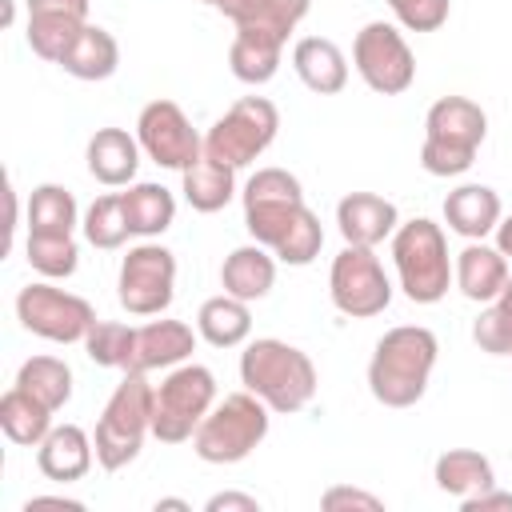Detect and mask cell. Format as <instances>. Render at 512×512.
I'll list each match as a JSON object with an SVG mask.
<instances>
[{
    "mask_svg": "<svg viewBox=\"0 0 512 512\" xmlns=\"http://www.w3.org/2000/svg\"><path fill=\"white\" fill-rule=\"evenodd\" d=\"M436 336L420 324L388 328L376 340L368 360V388L384 408H412L428 392V376L436 368Z\"/></svg>",
    "mask_w": 512,
    "mask_h": 512,
    "instance_id": "obj_1",
    "label": "cell"
},
{
    "mask_svg": "<svg viewBox=\"0 0 512 512\" xmlns=\"http://www.w3.org/2000/svg\"><path fill=\"white\" fill-rule=\"evenodd\" d=\"M240 384L256 392L272 412H300L316 396V364L288 340L264 336L240 352Z\"/></svg>",
    "mask_w": 512,
    "mask_h": 512,
    "instance_id": "obj_2",
    "label": "cell"
},
{
    "mask_svg": "<svg viewBox=\"0 0 512 512\" xmlns=\"http://www.w3.org/2000/svg\"><path fill=\"white\" fill-rule=\"evenodd\" d=\"M488 116L468 96H440L424 116L420 164L432 176H460L472 168L476 148L484 144Z\"/></svg>",
    "mask_w": 512,
    "mask_h": 512,
    "instance_id": "obj_3",
    "label": "cell"
},
{
    "mask_svg": "<svg viewBox=\"0 0 512 512\" xmlns=\"http://www.w3.org/2000/svg\"><path fill=\"white\" fill-rule=\"evenodd\" d=\"M152 396L156 388L144 380V372H124L116 392L108 396L100 420H96V464L104 472H120L140 456L144 436L152 432Z\"/></svg>",
    "mask_w": 512,
    "mask_h": 512,
    "instance_id": "obj_4",
    "label": "cell"
},
{
    "mask_svg": "<svg viewBox=\"0 0 512 512\" xmlns=\"http://www.w3.org/2000/svg\"><path fill=\"white\" fill-rule=\"evenodd\" d=\"M268 412L272 408L256 392H248V388L224 396L200 420V428L192 436V452L204 464H240L268 436Z\"/></svg>",
    "mask_w": 512,
    "mask_h": 512,
    "instance_id": "obj_5",
    "label": "cell"
},
{
    "mask_svg": "<svg viewBox=\"0 0 512 512\" xmlns=\"http://www.w3.org/2000/svg\"><path fill=\"white\" fill-rule=\"evenodd\" d=\"M392 260L400 288L412 304H436L448 292L452 280V260H448V240L440 224L428 216H416L392 232Z\"/></svg>",
    "mask_w": 512,
    "mask_h": 512,
    "instance_id": "obj_6",
    "label": "cell"
},
{
    "mask_svg": "<svg viewBox=\"0 0 512 512\" xmlns=\"http://www.w3.org/2000/svg\"><path fill=\"white\" fill-rule=\"evenodd\" d=\"M216 404V376L204 364H176L152 396V436L160 444H184Z\"/></svg>",
    "mask_w": 512,
    "mask_h": 512,
    "instance_id": "obj_7",
    "label": "cell"
},
{
    "mask_svg": "<svg viewBox=\"0 0 512 512\" xmlns=\"http://www.w3.org/2000/svg\"><path fill=\"white\" fill-rule=\"evenodd\" d=\"M280 128V112L272 100L264 96H240L204 136V156L228 164V168H244L252 164Z\"/></svg>",
    "mask_w": 512,
    "mask_h": 512,
    "instance_id": "obj_8",
    "label": "cell"
},
{
    "mask_svg": "<svg viewBox=\"0 0 512 512\" xmlns=\"http://www.w3.org/2000/svg\"><path fill=\"white\" fill-rule=\"evenodd\" d=\"M304 212V188L288 168H260L244 184V228L264 248H276Z\"/></svg>",
    "mask_w": 512,
    "mask_h": 512,
    "instance_id": "obj_9",
    "label": "cell"
},
{
    "mask_svg": "<svg viewBox=\"0 0 512 512\" xmlns=\"http://www.w3.org/2000/svg\"><path fill=\"white\" fill-rule=\"evenodd\" d=\"M328 292H332V304L352 320L380 316L392 304V284L384 276V264L364 244H344V252L332 260Z\"/></svg>",
    "mask_w": 512,
    "mask_h": 512,
    "instance_id": "obj_10",
    "label": "cell"
},
{
    "mask_svg": "<svg viewBox=\"0 0 512 512\" xmlns=\"http://www.w3.org/2000/svg\"><path fill=\"white\" fill-rule=\"evenodd\" d=\"M352 60H356L360 80L380 96H400L416 80V56H412L408 40L384 20H372L356 32Z\"/></svg>",
    "mask_w": 512,
    "mask_h": 512,
    "instance_id": "obj_11",
    "label": "cell"
},
{
    "mask_svg": "<svg viewBox=\"0 0 512 512\" xmlns=\"http://www.w3.org/2000/svg\"><path fill=\"white\" fill-rule=\"evenodd\" d=\"M16 320L40 340L76 344L96 324V312L84 296H72V292L52 288V284H28L16 296Z\"/></svg>",
    "mask_w": 512,
    "mask_h": 512,
    "instance_id": "obj_12",
    "label": "cell"
},
{
    "mask_svg": "<svg viewBox=\"0 0 512 512\" xmlns=\"http://www.w3.org/2000/svg\"><path fill=\"white\" fill-rule=\"evenodd\" d=\"M116 296L132 316H160L176 296V256L164 244L128 248L116 280Z\"/></svg>",
    "mask_w": 512,
    "mask_h": 512,
    "instance_id": "obj_13",
    "label": "cell"
},
{
    "mask_svg": "<svg viewBox=\"0 0 512 512\" xmlns=\"http://www.w3.org/2000/svg\"><path fill=\"white\" fill-rule=\"evenodd\" d=\"M136 140L140 148L148 152L152 164L160 168H192L200 156H204V136L188 124V116L180 112L176 100H152L140 108V120H136Z\"/></svg>",
    "mask_w": 512,
    "mask_h": 512,
    "instance_id": "obj_14",
    "label": "cell"
},
{
    "mask_svg": "<svg viewBox=\"0 0 512 512\" xmlns=\"http://www.w3.org/2000/svg\"><path fill=\"white\" fill-rule=\"evenodd\" d=\"M196 336L184 320H152L144 328H136L132 340V360L128 372H156V368H176L196 352Z\"/></svg>",
    "mask_w": 512,
    "mask_h": 512,
    "instance_id": "obj_15",
    "label": "cell"
},
{
    "mask_svg": "<svg viewBox=\"0 0 512 512\" xmlns=\"http://www.w3.org/2000/svg\"><path fill=\"white\" fill-rule=\"evenodd\" d=\"M336 224H340L344 244L376 248L380 240H388L400 228V216H396V204L376 192H348L336 204Z\"/></svg>",
    "mask_w": 512,
    "mask_h": 512,
    "instance_id": "obj_16",
    "label": "cell"
},
{
    "mask_svg": "<svg viewBox=\"0 0 512 512\" xmlns=\"http://www.w3.org/2000/svg\"><path fill=\"white\" fill-rule=\"evenodd\" d=\"M92 460H96V444H92V436L80 424H60V428H52L36 444V464L56 484L84 480L88 468H92Z\"/></svg>",
    "mask_w": 512,
    "mask_h": 512,
    "instance_id": "obj_17",
    "label": "cell"
},
{
    "mask_svg": "<svg viewBox=\"0 0 512 512\" xmlns=\"http://www.w3.org/2000/svg\"><path fill=\"white\" fill-rule=\"evenodd\" d=\"M452 276H456V288H460L468 300L488 304V300L500 296V288L508 284L512 272H508V260H504L500 248H488L484 240H472L468 248L456 252Z\"/></svg>",
    "mask_w": 512,
    "mask_h": 512,
    "instance_id": "obj_18",
    "label": "cell"
},
{
    "mask_svg": "<svg viewBox=\"0 0 512 512\" xmlns=\"http://www.w3.org/2000/svg\"><path fill=\"white\" fill-rule=\"evenodd\" d=\"M292 68L316 96H336L348 84V60L344 52L324 36H304L292 48Z\"/></svg>",
    "mask_w": 512,
    "mask_h": 512,
    "instance_id": "obj_19",
    "label": "cell"
},
{
    "mask_svg": "<svg viewBox=\"0 0 512 512\" xmlns=\"http://www.w3.org/2000/svg\"><path fill=\"white\" fill-rule=\"evenodd\" d=\"M140 168V140L128 136L124 128H100L88 140V172L104 184V188H120L132 184Z\"/></svg>",
    "mask_w": 512,
    "mask_h": 512,
    "instance_id": "obj_20",
    "label": "cell"
},
{
    "mask_svg": "<svg viewBox=\"0 0 512 512\" xmlns=\"http://www.w3.org/2000/svg\"><path fill=\"white\" fill-rule=\"evenodd\" d=\"M444 220L468 240H484L500 224V196L488 184H460L444 196Z\"/></svg>",
    "mask_w": 512,
    "mask_h": 512,
    "instance_id": "obj_21",
    "label": "cell"
},
{
    "mask_svg": "<svg viewBox=\"0 0 512 512\" xmlns=\"http://www.w3.org/2000/svg\"><path fill=\"white\" fill-rule=\"evenodd\" d=\"M220 284L228 296H240V300H264L276 284V260L264 252V244H244L236 252L224 256L220 264Z\"/></svg>",
    "mask_w": 512,
    "mask_h": 512,
    "instance_id": "obj_22",
    "label": "cell"
},
{
    "mask_svg": "<svg viewBox=\"0 0 512 512\" xmlns=\"http://www.w3.org/2000/svg\"><path fill=\"white\" fill-rule=\"evenodd\" d=\"M60 68L76 80H108L120 68V44H116L112 32H104L96 24H84L76 32V40L68 44V52L60 56Z\"/></svg>",
    "mask_w": 512,
    "mask_h": 512,
    "instance_id": "obj_23",
    "label": "cell"
},
{
    "mask_svg": "<svg viewBox=\"0 0 512 512\" xmlns=\"http://www.w3.org/2000/svg\"><path fill=\"white\" fill-rule=\"evenodd\" d=\"M312 0H224L220 12L236 24V28H256V32H272L280 40H288V32L308 16Z\"/></svg>",
    "mask_w": 512,
    "mask_h": 512,
    "instance_id": "obj_24",
    "label": "cell"
},
{
    "mask_svg": "<svg viewBox=\"0 0 512 512\" xmlns=\"http://www.w3.org/2000/svg\"><path fill=\"white\" fill-rule=\"evenodd\" d=\"M280 52H284L280 36L256 32V28H236V40L228 48L232 76L244 80V84H268L276 76V68H280Z\"/></svg>",
    "mask_w": 512,
    "mask_h": 512,
    "instance_id": "obj_25",
    "label": "cell"
},
{
    "mask_svg": "<svg viewBox=\"0 0 512 512\" xmlns=\"http://www.w3.org/2000/svg\"><path fill=\"white\" fill-rule=\"evenodd\" d=\"M196 332H200V340H208L212 348H236V344H244L248 332H252L248 300L228 296V292L204 300L200 312H196Z\"/></svg>",
    "mask_w": 512,
    "mask_h": 512,
    "instance_id": "obj_26",
    "label": "cell"
},
{
    "mask_svg": "<svg viewBox=\"0 0 512 512\" xmlns=\"http://www.w3.org/2000/svg\"><path fill=\"white\" fill-rule=\"evenodd\" d=\"M0 428H4V436L12 444L36 448L52 432V408H44L36 396H28L20 384H12L0 396Z\"/></svg>",
    "mask_w": 512,
    "mask_h": 512,
    "instance_id": "obj_27",
    "label": "cell"
},
{
    "mask_svg": "<svg viewBox=\"0 0 512 512\" xmlns=\"http://www.w3.org/2000/svg\"><path fill=\"white\" fill-rule=\"evenodd\" d=\"M432 476H436V488L448 492V496H456V500H468V496H476V492H484V488L496 484L492 460L480 456V452H472V448H452V452H444V456L436 460V472H432Z\"/></svg>",
    "mask_w": 512,
    "mask_h": 512,
    "instance_id": "obj_28",
    "label": "cell"
},
{
    "mask_svg": "<svg viewBox=\"0 0 512 512\" xmlns=\"http://www.w3.org/2000/svg\"><path fill=\"white\" fill-rule=\"evenodd\" d=\"M120 200H124V216H128L132 236H160L176 220V200L164 184H148V180L132 184L128 192H120Z\"/></svg>",
    "mask_w": 512,
    "mask_h": 512,
    "instance_id": "obj_29",
    "label": "cell"
},
{
    "mask_svg": "<svg viewBox=\"0 0 512 512\" xmlns=\"http://www.w3.org/2000/svg\"><path fill=\"white\" fill-rule=\"evenodd\" d=\"M236 168L212 160V156H200L192 168H184V200L196 208V212H220L232 196H236Z\"/></svg>",
    "mask_w": 512,
    "mask_h": 512,
    "instance_id": "obj_30",
    "label": "cell"
},
{
    "mask_svg": "<svg viewBox=\"0 0 512 512\" xmlns=\"http://www.w3.org/2000/svg\"><path fill=\"white\" fill-rule=\"evenodd\" d=\"M16 384L28 396H36L44 408H52V412H60L72 400V368L64 360H56V356H32V360H24L20 372H16Z\"/></svg>",
    "mask_w": 512,
    "mask_h": 512,
    "instance_id": "obj_31",
    "label": "cell"
},
{
    "mask_svg": "<svg viewBox=\"0 0 512 512\" xmlns=\"http://www.w3.org/2000/svg\"><path fill=\"white\" fill-rule=\"evenodd\" d=\"M76 228V196L60 184H40L28 196V232L72 236Z\"/></svg>",
    "mask_w": 512,
    "mask_h": 512,
    "instance_id": "obj_32",
    "label": "cell"
},
{
    "mask_svg": "<svg viewBox=\"0 0 512 512\" xmlns=\"http://www.w3.org/2000/svg\"><path fill=\"white\" fill-rule=\"evenodd\" d=\"M88 20H76V16H64V12H28V48L40 56V60H52L60 64V56L68 52V44L76 40V32L84 28Z\"/></svg>",
    "mask_w": 512,
    "mask_h": 512,
    "instance_id": "obj_33",
    "label": "cell"
},
{
    "mask_svg": "<svg viewBox=\"0 0 512 512\" xmlns=\"http://www.w3.org/2000/svg\"><path fill=\"white\" fill-rule=\"evenodd\" d=\"M132 340H136V328L116 324V320H96L80 344H84V352H88V360H92V364L128 372V360H132Z\"/></svg>",
    "mask_w": 512,
    "mask_h": 512,
    "instance_id": "obj_34",
    "label": "cell"
},
{
    "mask_svg": "<svg viewBox=\"0 0 512 512\" xmlns=\"http://www.w3.org/2000/svg\"><path fill=\"white\" fill-rule=\"evenodd\" d=\"M28 264L44 280H64L80 264V248L72 236H48V232H28Z\"/></svg>",
    "mask_w": 512,
    "mask_h": 512,
    "instance_id": "obj_35",
    "label": "cell"
},
{
    "mask_svg": "<svg viewBox=\"0 0 512 512\" xmlns=\"http://www.w3.org/2000/svg\"><path fill=\"white\" fill-rule=\"evenodd\" d=\"M84 236H88V244H96V248H104V252L120 248V244L132 236L128 216H124V200H120V196H100V200H92L88 212H84Z\"/></svg>",
    "mask_w": 512,
    "mask_h": 512,
    "instance_id": "obj_36",
    "label": "cell"
},
{
    "mask_svg": "<svg viewBox=\"0 0 512 512\" xmlns=\"http://www.w3.org/2000/svg\"><path fill=\"white\" fill-rule=\"evenodd\" d=\"M472 340L488 356H512V304L508 300H488V308L472 324Z\"/></svg>",
    "mask_w": 512,
    "mask_h": 512,
    "instance_id": "obj_37",
    "label": "cell"
},
{
    "mask_svg": "<svg viewBox=\"0 0 512 512\" xmlns=\"http://www.w3.org/2000/svg\"><path fill=\"white\" fill-rule=\"evenodd\" d=\"M320 248H324V228H320V216L308 208L292 228H288V236L272 248L276 252V260H284V264H312L316 256H320Z\"/></svg>",
    "mask_w": 512,
    "mask_h": 512,
    "instance_id": "obj_38",
    "label": "cell"
},
{
    "mask_svg": "<svg viewBox=\"0 0 512 512\" xmlns=\"http://www.w3.org/2000/svg\"><path fill=\"white\" fill-rule=\"evenodd\" d=\"M388 8L408 32H436L448 24V0H388Z\"/></svg>",
    "mask_w": 512,
    "mask_h": 512,
    "instance_id": "obj_39",
    "label": "cell"
},
{
    "mask_svg": "<svg viewBox=\"0 0 512 512\" xmlns=\"http://www.w3.org/2000/svg\"><path fill=\"white\" fill-rule=\"evenodd\" d=\"M320 508H328V512H340V508H364V512H380V508H384V500H380V496H372V492H360V488L336 484V488H328V492L320 496Z\"/></svg>",
    "mask_w": 512,
    "mask_h": 512,
    "instance_id": "obj_40",
    "label": "cell"
},
{
    "mask_svg": "<svg viewBox=\"0 0 512 512\" xmlns=\"http://www.w3.org/2000/svg\"><path fill=\"white\" fill-rule=\"evenodd\" d=\"M204 508L208 512H260V500L256 496H244V492H216Z\"/></svg>",
    "mask_w": 512,
    "mask_h": 512,
    "instance_id": "obj_41",
    "label": "cell"
},
{
    "mask_svg": "<svg viewBox=\"0 0 512 512\" xmlns=\"http://www.w3.org/2000/svg\"><path fill=\"white\" fill-rule=\"evenodd\" d=\"M460 504H464V512H484V508H508L512 512V492H496V484H492V488H484Z\"/></svg>",
    "mask_w": 512,
    "mask_h": 512,
    "instance_id": "obj_42",
    "label": "cell"
},
{
    "mask_svg": "<svg viewBox=\"0 0 512 512\" xmlns=\"http://www.w3.org/2000/svg\"><path fill=\"white\" fill-rule=\"evenodd\" d=\"M28 12H64L76 20H88V0H28Z\"/></svg>",
    "mask_w": 512,
    "mask_h": 512,
    "instance_id": "obj_43",
    "label": "cell"
},
{
    "mask_svg": "<svg viewBox=\"0 0 512 512\" xmlns=\"http://www.w3.org/2000/svg\"><path fill=\"white\" fill-rule=\"evenodd\" d=\"M496 248H500L504 256H512V216H504V220L496 224Z\"/></svg>",
    "mask_w": 512,
    "mask_h": 512,
    "instance_id": "obj_44",
    "label": "cell"
},
{
    "mask_svg": "<svg viewBox=\"0 0 512 512\" xmlns=\"http://www.w3.org/2000/svg\"><path fill=\"white\" fill-rule=\"evenodd\" d=\"M160 508H180V512H188V504H184V500H172V496L156 500V512H160Z\"/></svg>",
    "mask_w": 512,
    "mask_h": 512,
    "instance_id": "obj_45",
    "label": "cell"
},
{
    "mask_svg": "<svg viewBox=\"0 0 512 512\" xmlns=\"http://www.w3.org/2000/svg\"><path fill=\"white\" fill-rule=\"evenodd\" d=\"M200 4H212V8H220V4H224V0H200Z\"/></svg>",
    "mask_w": 512,
    "mask_h": 512,
    "instance_id": "obj_46",
    "label": "cell"
}]
</instances>
